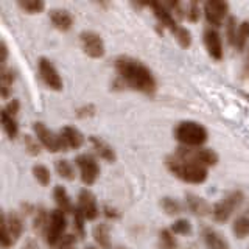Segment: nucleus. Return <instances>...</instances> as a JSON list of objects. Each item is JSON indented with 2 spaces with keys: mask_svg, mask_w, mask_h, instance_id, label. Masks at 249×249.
<instances>
[{
  "mask_svg": "<svg viewBox=\"0 0 249 249\" xmlns=\"http://www.w3.org/2000/svg\"><path fill=\"white\" fill-rule=\"evenodd\" d=\"M53 199H54V204H56V209L61 210L62 213L73 215L76 206H73V202H72V199H70V196H69V193H67L64 185H54V189H53Z\"/></svg>",
  "mask_w": 249,
  "mask_h": 249,
  "instance_id": "412c9836",
  "label": "nucleus"
},
{
  "mask_svg": "<svg viewBox=\"0 0 249 249\" xmlns=\"http://www.w3.org/2000/svg\"><path fill=\"white\" fill-rule=\"evenodd\" d=\"M248 212H249V204H248Z\"/></svg>",
  "mask_w": 249,
  "mask_h": 249,
  "instance_id": "09e8293b",
  "label": "nucleus"
},
{
  "mask_svg": "<svg viewBox=\"0 0 249 249\" xmlns=\"http://www.w3.org/2000/svg\"><path fill=\"white\" fill-rule=\"evenodd\" d=\"M185 207L196 216L212 215V207H210L209 202L202 196H198V195H195V193L185 195Z\"/></svg>",
  "mask_w": 249,
  "mask_h": 249,
  "instance_id": "6ab92c4d",
  "label": "nucleus"
},
{
  "mask_svg": "<svg viewBox=\"0 0 249 249\" xmlns=\"http://www.w3.org/2000/svg\"><path fill=\"white\" fill-rule=\"evenodd\" d=\"M202 14L207 22V27L220 28L229 18V3L224 0H207L202 5Z\"/></svg>",
  "mask_w": 249,
  "mask_h": 249,
  "instance_id": "1a4fd4ad",
  "label": "nucleus"
},
{
  "mask_svg": "<svg viewBox=\"0 0 249 249\" xmlns=\"http://www.w3.org/2000/svg\"><path fill=\"white\" fill-rule=\"evenodd\" d=\"M54 171H56V175L64 179V181H73L76 176L75 165L67 159L54 160Z\"/></svg>",
  "mask_w": 249,
  "mask_h": 249,
  "instance_id": "b1692460",
  "label": "nucleus"
},
{
  "mask_svg": "<svg viewBox=\"0 0 249 249\" xmlns=\"http://www.w3.org/2000/svg\"><path fill=\"white\" fill-rule=\"evenodd\" d=\"M33 131H35V137L39 140V142H41L42 148H45L47 151H50V153L69 151L59 132L56 134V132L52 131L45 123L35 122L33 123Z\"/></svg>",
  "mask_w": 249,
  "mask_h": 249,
  "instance_id": "0eeeda50",
  "label": "nucleus"
},
{
  "mask_svg": "<svg viewBox=\"0 0 249 249\" xmlns=\"http://www.w3.org/2000/svg\"><path fill=\"white\" fill-rule=\"evenodd\" d=\"M22 249H41L37 245V241L35 238H27L25 240V243H23Z\"/></svg>",
  "mask_w": 249,
  "mask_h": 249,
  "instance_id": "c03bdc74",
  "label": "nucleus"
},
{
  "mask_svg": "<svg viewBox=\"0 0 249 249\" xmlns=\"http://www.w3.org/2000/svg\"><path fill=\"white\" fill-rule=\"evenodd\" d=\"M31 171H33L35 179L42 187H47L50 184V181H52L50 170H49V167H45L44 163H36V165H33V168H31Z\"/></svg>",
  "mask_w": 249,
  "mask_h": 249,
  "instance_id": "c756f323",
  "label": "nucleus"
},
{
  "mask_svg": "<svg viewBox=\"0 0 249 249\" xmlns=\"http://www.w3.org/2000/svg\"><path fill=\"white\" fill-rule=\"evenodd\" d=\"M76 209L80 210L81 215L86 218V221H95L100 212V207H98V202L95 195H93L89 189H83L78 193V198H76Z\"/></svg>",
  "mask_w": 249,
  "mask_h": 249,
  "instance_id": "ddd939ff",
  "label": "nucleus"
},
{
  "mask_svg": "<svg viewBox=\"0 0 249 249\" xmlns=\"http://www.w3.org/2000/svg\"><path fill=\"white\" fill-rule=\"evenodd\" d=\"M245 201V193L241 190H232L221 198L212 207V218L216 223H226L229 218L237 212Z\"/></svg>",
  "mask_w": 249,
  "mask_h": 249,
  "instance_id": "39448f33",
  "label": "nucleus"
},
{
  "mask_svg": "<svg viewBox=\"0 0 249 249\" xmlns=\"http://www.w3.org/2000/svg\"><path fill=\"white\" fill-rule=\"evenodd\" d=\"M160 207L162 210L170 216H176V215H181L184 206L179 202L176 198H171V196H163L160 199Z\"/></svg>",
  "mask_w": 249,
  "mask_h": 249,
  "instance_id": "c85d7f7f",
  "label": "nucleus"
},
{
  "mask_svg": "<svg viewBox=\"0 0 249 249\" xmlns=\"http://www.w3.org/2000/svg\"><path fill=\"white\" fill-rule=\"evenodd\" d=\"M6 59H8V47L6 42L2 39V42H0V62H2V67L6 66Z\"/></svg>",
  "mask_w": 249,
  "mask_h": 249,
  "instance_id": "37998d69",
  "label": "nucleus"
},
{
  "mask_svg": "<svg viewBox=\"0 0 249 249\" xmlns=\"http://www.w3.org/2000/svg\"><path fill=\"white\" fill-rule=\"evenodd\" d=\"M175 154L190 159V160L196 162V163H199V165L206 167V168L215 167L218 163V159H220L213 150H210V148H204V146H199V148L178 146L175 150Z\"/></svg>",
  "mask_w": 249,
  "mask_h": 249,
  "instance_id": "9d476101",
  "label": "nucleus"
},
{
  "mask_svg": "<svg viewBox=\"0 0 249 249\" xmlns=\"http://www.w3.org/2000/svg\"><path fill=\"white\" fill-rule=\"evenodd\" d=\"M117 76L112 83L114 89H131L153 97L158 90V81L142 61L131 56H119L114 61Z\"/></svg>",
  "mask_w": 249,
  "mask_h": 249,
  "instance_id": "f257e3e1",
  "label": "nucleus"
},
{
  "mask_svg": "<svg viewBox=\"0 0 249 249\" xmlns=\"http://www.w3.org/2000/svg\"><path fill=\"white\" fill-rule=\"evenodd\" d=\"M248 44H249V20H243V22H240V25H238L233 49L237 52H245L248 49Z\"/></svg>",
  "mask_w": 249,
  "mask_h": 249,
  "instance_id": "bb28decb",
  "label": "nucleus"
},
{
  "mask_svg": "<svg viewBox=\"0 0 249 249\" xmlns=\"http://www.w3.org/2000/svg\"><path fill=\"white\" fill-rule=\"evenodd\" d=\"M22 142H23V150L27 151V154H30V156H39V154H41L42 145L36 137L25 134L22 139Z\"/></svg>",
  "mask_w": 249,
  "mask_h": 249,
  "instance_id": "473e14b6",
  "label": "nucleus"
},
{
  "mask_svg": "<svg viewBox=\"0 0 249 249\" xmlns=\"http://www.w3.org/2000/svg\"><path fill=\"white\" fill-rule=\"evenodd\" d=\"M117 249H124V248H117Z\"/></svg>",
  "mask_w": 249,
  "mask_h": 249,
  "instance_id": "de8ad7c7",
  "label": "nucleus"
},
{
  "mask_svg": "<svg viewBox=\"0 0 249 249\" xmlns=\"http://www.w3.org/2000/svg\"><path fill=\"white\" fill-rule=\"evenodd\" d=\"M59 134H61L62 140H64L67 150H80V148L86 142L83 132L78 128H75V126H70V124H67V126H62L61 131H59Z\"/></svg>",
  "mask_w": 249,
  "mask_h": 249,
  "instance_id": "aec40b11",
  "label": "nucleus"
},
{
  "mask_svg": "<svg viewBox=\"0 0 249 249\" xmlns=\"http://www.w3.org/2000/svg\"><path fill=\"white\" fill-rule=\"evenodd\" d=\"M49 216H50V212L45 207L42 206L36 207V212L33 213V231L37 235H41V237L44 235L47 223H49Z\"/></svg>",
  "mask_w": 249,
  "mask_h": 249,
  "instance_id": "a878e982",
  "label": "nucleus"
},
{
  "mask_svg": "<svg viewBox=\"0 0 249 249\" xmlns=\"http://www.w3.org/2000/svg\"><path fill=\"white\" fill-rule=\"evenodd\" d=\"M165 167L168 168L171 175L181 179L182 182L193 184V185H199L202 182H206L209 176V168L202 167L199 163L187 158H182V156H178L175 153L165 158Z\"/></svg>",
  "mask_w": 249,
  "mask_h": 249,
  "instance_id": "f03ea898",
  "label": "nucleus"
},
{
  "mask_svg": "<svg viewBox=\"0 0 249 249\" xmlns=\"http://www.w3.org/2000/svg\"><path fill=\"white\" fill-rule=\"evenodd\" d=\"M232 232L238 240H243L249 237V212L246 210L245 213H241L235 218V221L232 224Z\"/></svg>",
  "mask_w": 249,
  "mask_h": 249,
  "instance_id": "5701e85b",
  "label": "nucleus"
},
{
  "mask_svg": "<svg viewBox=\"0 0 249 249\" xmlns=\"http://www.w3.org/2000/svg\"><path fill=\"white\" fill-rule=\"evenodd\" d=\"M185 19L195 23V22H198L199 18H201V14H202V8L199 6L198 2H185Z\"/></svg>",
  "mask_w": 249,
  "mask_h": 249,
  "instance_id": "f704fd0d",
  "label": "nucleus"
},
{
  "mask_svg": "<svg viewBox=\"0 0 249 249\" xmlns=\"http://www.w3.org/2000/svg\"><path fill=\"white\" fill-rule=\"evenodd\" d=\"M175 140L179 146H189V148H199L202 146L209 139V132L206 126L193 120H184L179 122L175 131H173Z\"/></svg>",
  "mask_w": 249,
  "mask_h": 249,
  "instance_id": "7ed1b4c3",
  "label": "nucleus"
},
{
  "mask_svg": "<svg viewBox=\"0 0 249 249\" xmlns=\"http://www.w3.org/2000/svg\"><path fill=\"white\" fill-rule=\"evenodd\" d=\"M95 114H97V107H95V105H92V103L80 106L76 109V112H75V115L78 117V119H90V117H93Z\"/></svg>",
  "mask_w": 249,
  "mask_h": 249,
  "instance_id": "ea45409f",
  "label": "nucleus"
},
{
  "mask_svg": "<svg viewBox=\"0 0 249 249\" xmlns=\"http://www.w3.org/2000/svg\"><path fill=\"white\" fill-rule=\"evenodd\" d=\"M175 39L178 41V44L182 47V49H189V47L192 45V33H190V30L189 28H185V27H179L175 33H173Z\"/></svg>",
  "mask_w": 249,
  "mask_h": 249,
  "instance_id": "4c0bfd02",
  "label": "nucleus"
},
{
  "mask_svg": "<svg viewBox=\"0 0 249 249\" xmlns=\"http://www.w3.org/2000/svg\"><path fill=\"white\" fill-rule=\"evenodd\" d=\"M49 18L52 25L59 31H69L73 27V16L66 8H52Z\"/></svg>",
  "mask_w": 249,
  "mask_h": 249,
  "instance_id": "dca6fc26",
  "label": "nucleus"
},
{
  "mask_svg": "<svg viewBox=\"0 0 249 249\" xmlns=\"http://www.w3.org/2000/svg\"><path fill=\"white\" fill-rule=\"evenodd\" d=\"M66 229H67V215L62 213L58 209L50 210L49 223H47V228L42 235L45 245L50 248L56 246L66 237Z\"/></svg>",
  "mask_w": 249,
  "mask_h": 249,
  "instance_id": "423d86ee",
  "label": "nucleus"
},
{
  "mask_svg": "<svg viewBox=\"0 0 249 249\" xmlns=\"http://www.w3.org/2000/svg\"><path fill=\"white\" fill-rule=\"evenodd\" d=\"M202 41H204V47L209 53L210 58H213L215 61H221L224 56L223 50V39L218 28L206 27L204 33H202Z\"/></svg>",
  "mask_w": 249,
  "mask_h": 249,
  "instance_id": "4468645a",
  "label": "nucleus"
},
{
  "mask_svg": "<svg viewBox=\"0 0 249 249\" xmlns=\"http://www.w3.org/2000/svg\"><path fill=\"white\" fill-rule=\"evenodd\" d=\"M80 39V47L81 50L88 54L89 58L92 59H100L105 56L106 53V47L101 36L97 33V31H92V30H84L78 36Z\"/></svg>",
  "mask_w": 249,
  "mask_h": 249,
  "instance_id": "9b49d317",
  "label": "nucleus"
},
{
  "mask_svg": "<svg viewBox=\"0 0 249 249\" xmlns=\"http://www.w3.org/2000/svg\"><path fill=\"white\" fill-rule=\"evenodd\" d=\"M148 6L151 8V11L154 14V18L158 19V23L162 27V28H165L168 30L171 35L175 33V31L181 27L179 25V22L173 18V16L170 14V11L165 8V5H163L162 2H151V3H148Z\"/></svg>",
  "mask_w": 249,
  "mask_h": 249,
  "instance_id": "2eb2a0df",
  "label": "nucleus"
},
{
  "mask_svg": "<svg viewBox=\"0 0 249 249\" xmlns=\"http://www.w3.org/2000/svg\"><path fill=\"white\" fill-rule=\"evenodd\" d=\"M89 143L92 146L93 153H95L100 159H103L106 162H111V163H114L117 160L115 150L106 142V140H103L101 137H97V136H90L89 137Z\"/></svg>",
  "mask_w": 249,
  "mask_h": 249,
  "instance_id": "a211bd4d",
  "label": "nucleus"
},
{
  "mask_svg": "<svg viewBox=\"0 0 249 249\" xmlns=\"http://www.w3.org/2000/svg\"><path fill=\"white\" fill-rule=\"evenodd\" d=\"M3 111L18 119V114H19V111H20V101H19V100H16V98L8 100L6 106L3 107Z\"/></svg>",
  "mask_w": 249,
  "mask_h": 249,
  "instance_id": "a19ab883",
  "label": "nucleus"
},
{
  "mask_svg": "<svg viewBox=\"0 0 249 249\" xmlns=\"http://www.w3.org/2000/svg\"><path fill=\"white\" fill-rule=\"evenodd\" d=\"M37 72H39V76H41V80L44 81V84L50 90H54V92L62 90V78L49 58H44V56L39 58Z\"/></svg>",
  "mask_w": 249,
  "mask_h": 249,
  "instance_id": "f8f14e48",
  "label": "nucleus"
},
{
  "mask_svg": "<svg viewBox=\"0 0 249 249\" xmlns=\"http://www.w3.org/2000/svg\"><path fill=\"white\" fill-rule=\"evenodd\" d=\"M162 3L165 5V8L170 11V14L173 16L178 22L185 19V5L182 2H162Z\"/></svg>",
  "mask_w": 249,
  "mask_h": 249,
  "instance_id": "e433bc0d",
  "label": "nucleus"
},
{
  "mask_svg": "<svg viewBox=\"0 0 249 249\" xmlns=\"http://www.w3.org/2000/svg\"><path fill=\"white\" fill-rule=\"evenodd\" d=\"M246 58H245V62H243V73H249V47L246 49Z\"/></svg>",
  "mask_w": 249,
  "mask_h": 249,
  "instance_id": "a18cd8bd",
  "label": "nucleus"
},
{
  "mask_svg": "<svg viewBox=\"0 0 249 249\" xmlns=\"http://www.w3.org/2000/svg\"><path fill=\"white\" fill-rule=\"evenodd\" d=\"M170 231L175 233V235H190L192 233V223L185 218H179L173 224L170 226Z\"/></svg>",
  "mask_w": 249,
  "mask_h": 249,
  "instance_id": "c9c22d12",
  "label": "nucleus"
},
{
  "mask_svg": "<svg viewBox=\"0 0 249 249\" xmlns=\"http://www.w3.org/2000/svg\"><path fill=\"white\" fill-rule=\"evenodd\" d=\"M25 226H23V218L19 212H8L2 213V221H0V243H2L3 249H8L14 246V243L18 241Z\"/></svg>",
  "mask_w": 249,
  "mask_h": 249,
  "instance_id": "20e7f679",
  "label": "nucleus"
},
{
  "mask_svg": "<svg viewBox=\"0 0 249 249\" xmlns=\"http://www.w3.org/2000/svg\"><path fill=\"white\" fill-rule=\"evenodd\" d=\"M16 80L14 70L10 67H2V75H0V88H2V98H10L11 97V89Z\"/></svg>",
  "mask_w": 249,
  "mask_h": 249,
  "instance_id": "393cba45",
  "label": "nucleus"
},
{
  "mask_svg": "<svg viewBox=\"0 0 249 249\" xmlns=\"http://www.w3.org/2000/svg\"><path fill=\"white\" fill-rule=\"evenodd\" d=\"M92 237L95 245L100 249H112V240H111V229L107 223H98L93 226Z\"/></svg>",
  "mask_w": 249,
  "mask_h": 249,
  "instance_id": "4be33fe9",
  "label": "nucleus"
},
{
  "mask_svg": "<svg viewBox=\"0 0 249 249\" xmlns=\"http://www.w3.org/2000/svg\"><path fill=\"white\" fill-rule=\"evenodd\" d=\"M18 6L28 14H39L45 10V2L42 0H19Z\"/></svg>",
  "mask_w": 249,
  "mask_h": 249,
  "instance_id": "7c9ffc66",
  "label": "nucleus"
},
{
  "mask_svg": "<svg viewBox=\"0 0 249 249\" xmlns=\"http://www.w3.org/2000/svg\"><path fill=\"white\" fill-rule=\"evenodd\" d=\"M70 249H76V248H70Z\"/></svg>",
  "mask_w": 249,
  "mask_h": 249,
  "instance_id": "8fccbe9b",
  "label": "nucleus"
},
{
  "mask_svg": "<svg viewBox=\"0 0 249 249\" xmlns=\"http://www.w3.org/2000/svg\"><path fill=\"white\" fill-rule=\"evenodd\" d=\"M73 231L78 238L86 237V218L81 215V212L78 209H75V212H73Z\"/></svg>",
  "mask_w": 249,
  "mask_h": 249,
  "instance_id": "58836bf2",
  "label": "nucleus"
},
{
  "mask_svg": "<svg viewBox=\"0 0 249 249\" xmlns=\"http://www.w3.org/2000/svg\"><path fill=\"white\" fill-rule=\"evenodd\" d=\"M202 240H204V245L207 249H231L229 241L224 238L221 232H218L213 228H202Z\"/></svg>",
  "mask_w": 249,
  "mask_h": 249,
  "instance_id": "f3484780",
  "label": "nucleus"
},
{
  "mask_svg": "<svg viewBox=\"0 0 249 249\" xmlns=\"http://www.w3.org/2000/svg\"><path fill=\"white\" fill-rule=\"evenodd\" d=\"M238 25H240V22L237 20L235 16H229L228 20H226V23H224L226 37H228V42H229L231 47H233V44H235V37H237Z\"/></svg>",
  "mask_w": 249,
  "mask_h": 249,
  "instance_id": "72a5a7b5",
  "label": "nucleus"
},
{
  "mask_svg": "<svg viewBox=\"0 0 249 249\" xmlns=\"http://www.w3.org/2000/svg\"><path fill=\"white\" fill-rule=\"evenodd\" d=\"M84 249H100V248L97 245H86Z\"/></svg>",
  "mask_w": 249,
  "mask_h": 249,
  "instance_id": "49530a36",
  "label": "nucleus"
},
{
  "mask_svg": "<svg viewBox=\"0 0 249 249\" xmlns=\"http://www.w3.org/2000/svg\"><path fill=\"white\" fill-rule=\"evenodd\" d=\"M159 248L160 249H178L176 235L170 229H162L159 232Z\"/></svg>",
  "mask_w": 249,
  "mask_h": 249,
  "instance_id": "2f4dec72",
  "label": "nucleus"
},
{
  "mask_svg": "<svg viewBox=\"0 0 249 249\" xmlns=\"http://www.w3.org/2000/svg\"><path fill=\"white\" fill-rule=\"evenodd\" d=\"M75 167L80 171V178L84 185H93L100 176L98 159L90 153H81L75 158Z\"/></svg>",
  "mask_w": 249,
  "mask_h": 249,
  "instance_id": "6e6552de",
  "label": "nucleus"
},
{
  "mask_svg": "<svg viewBox=\"0 0 249 249\" xmlns=\"http://www.w3.org/2000/svg\"><path fill=\"white\" fill-rule=\"evenodd\" d=\"M2 126H3V131L5 134L10 137L11 140H14L16 137L19 136V123H18V119L13 115H10L8 112L2 111Z\"/></svg>",
  "mask_w": 249,
  "mask_h": 249,
  "instance_id": "cd10ccee",
  "label": "nucleus"
},
{
  "mask_svg": "<svg viewBox=\"0 0 249 249\" xmlns=\"http://www.w3.org/2000/svg\"><path fill=\"white\" fill-rule=\"evenodd\" d=\"M103 215L106 216V218H111V220H115V218H120V212L117 210L115 207H112V206H109V204H106L105 207H103Z\"/></svg>",
  "mask_w": 249,
  "mask_h": 249,
  "instance_id": "79ce46f5",
  "label": "nucleus"
}]
</instances>
